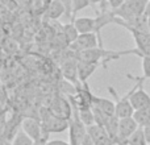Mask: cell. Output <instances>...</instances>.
Segmentation results:
<instances>
[{
    "mask_svg": "<svg viewBox=\"0 0 150 145\" xmlns=\"http://www.w3.org/2000/svg\"><path fill=\"white\" fill-rule=\"evenodd\" d=\"M55 116L62 117L66 120H71V115H73V104H71L70 99H65L63 96H57L53 99L50 106L47 107Z\"/></svg>",
    "mask_w": 150,
    "mask_h": 145,
    "instance_id": "ba28073f",
    "label": "cell"
},
{
    "mask_svg": "<svg viewBox=\"0 0 150 145\" xmlns=\"http://www.w3.org/2000/svg\"><path fill=\"white\" fill-rule=\"evenodd\" d=\"M144 15L146 16V17H150V0H148V4H146V8H145V12H144Z\"/></svg>",
    "mask_w": 150,
    "mask_h": 145,
    "instance_id": "f1b7e54d",
    "label": "cell"
},
{
    "mask_svg": "<svg viewBox=\"0 0 150 145\" xmlns=\"http://www.w3.org/2000/svg\"><path fill=\"white\" fill-rule=\"evenodd\" d=\"M136 42V49H133V54L138 57H150V33L138 32L129 29Z\"/></svg>",
    "mask_w": 150,
    "mask_h": 145,
    "instance_id": "52a82bcc",
    "label": "cell"
},
{
    "mask_svg": "<svg viewBox=\"0 0 150 145\" xmlns=\"http://www.w3.org/2000/svg\"><path fill=\"white\" fill-rule=\"evenodd\" d=\"M108 91L112 96L115 98V106H116V116L119 119H124V117H132L134 114V108H133L132 103L129 100V92L125 96H119V94L116 92L113 87L109 86Z\"/></svg>",
    "mask_w": 150,
    "mask_h": 145,
    "instance_id": "5b68a950",
    "label": "cell"
},
{
    "mask_svg": "<svg viewBox=\"0 0 150 145\" xmlns=\"http://www.w3.org/2000/svg\"><path fill=\"white\" fill-rule=\"evenodd\" d=\"M62 34L65 36V38L67 40V42L70 45L73 44V42H75V40L79 37V32H78V29L75 28L73 21L69 24H65V25L62 26Z\"/></svg>",
    "mask_w": 150,
    "mask_h": 145,
    "instance_id": "e0dca14e",
    "label": "cell"
},
{
    "mask_svg": "<svg viewBox=\"0 0 150 145\" xmlns=\"http://www.w3.org/2000/svg\"><path fill=\"white\" fill-rule=\"evenodd\" d=\"M138 128H140V125L133 119V116L120 119V122H119V141H117V143H125Z\"/></svg>",
    "mask_w": 150,
    "mask_h": 145,
    "instance_id": "30bf717a",
    "label": "cell"
},
{
    "mask_svg": "<svg viewBox=\"0 0 150 145\" xmlns=\"http://www.w3.org/2000/svg\"><path fill=\"white\" fill-rule=\"evenodd\" d=\"M73 103H74V102H73ZM76 108H78V107H76ZM78 116H79L80 122H82L87 128L95 124V116H93L92 107H91V108H83V109L78 108Z\"/></svg>",
    "mask_w": 150,
    "mask_h": 145,
    "instance_id": "2e32d148",
    "label": "cell"
},
{
    "mask_svg": "<svg viewBox=\"0 0 150 145\" xmlns=\"http://www.w3.org/2000/svg\"><path fill=\"white\" fill-rule=\"evenodd\" d=\"M23 131L26 133L28 136H30L34 140L36 145H45L47 143V137L49 133L45 131L44 125H42L41 120L40 119H34V117H24L23 119V124H21Z\"/></svg>",
    "mask_w": 150,
    "mask_h": 145,
    "instance_id": "6da1fadb",
    "label": "cell"
},
{
    "mask_svg": "<svg viewBox=\"0 0 150 145\" xmlns=\"http://www.w3.org/2000/svg\"><path fill=\"white\" fill-rule=\"evenodd\" d=\"M133 119L137 122V124L140 125L141 128L145 127L146 124H149L150 123V107L149 108H144V109L134 111V114H133Z\"/></svg>",
    "mask_w": 150,
    "mask_h": 145,
    "instance_id": "d6986e66",
    "label": "cell"
},
{
    "mask_svg": "<svg viewBox=\"0 0 150 145\" xmlns=\"http://www.w3.org/2000/svg\"><path fill=\"white\" fill-rule=\"evenodd\" d=\"M142 129H144V135L146 137V141H148V144H150V123L146 124L145 127H142Z\"/></svg>",
    "mask_w": 150,
    "mask_h": 145,
    "instance_id": "4316f807",
    "label": "cell"
},
{
    "mask_svg": "<svg viewBox=\"0 0 150 145\" xmlns=\"http://www.w3.org/2000/svg\"><path fill=\"white\" fill-rule=\"evenodd\" d=\"M128 78L130 79H136L137 83L134 85V87L129 91V100L132 103L134 111H138V109H144V108H149L150 107V95L144 90L142 85H144V78L142 77H133V75L128 74Z\"/></svg>",
    "mask_w": 150,
    "mask_h": 145,
    "instance_id": "7a4b0ae2",
    "label": "cell"
},
{
    "mask_svg": "<svg viewBox=\"0 0 150 145\" xmlns=\"http://www.w3.org/2000/svg\"><path fill=\"white\" fill-rule=\"evenodd\" d=\"M41 1H42V5H44V8H46L47 5H49L50 3H53L54 0H41Z\"/></svg>",
    "mask_w": 150,
    "mask_h": 145,
    "instance_id": "f546056e",
    "label": "cell"
},
{
    "mask_svg": "<svg viewBox=\"0 0 150 145\" xmlns=\"http://www.w3.org/2000/svg\"><path fill=\"white\" fill-rule=\"evenodd\" d=\"M0 145H9V143H7L5 140H3V139H0Z\"/></svg>",
    "mask_w": 150,
    "mask_h": 145,
    "instance_id": "1f68e13d",
    "label": "cell"
},
{
    "mask_svg": "<svg viewBox=\"0 0 150 145\" xmlns=\"http://www.w3.org/2000/svg\"><path fill=\"white\" fill-rule=\"evenodd\" d=\"M62 15H66V8L59 0L50 3L44 11V17H46L47 21H57Z\"/></svg>",
    "mask_w": 150,
    "mask_h": 145,
    "instance_id": "5bb4252c",
    "label": "cell"
},
{
    "mask_svg": "<svg viewBox=\"0 0 150 145\" xmlns=\"http://www.w3.org/2000/svg\"><path fill=\"white\" fill-rule=\"evenodd\" d=\"M149 32H150V17H149Z\"/></svg>",
    "mask_w": 150,
    "mask_h": 145,
    "instance_id": "d6a6232c",
    "label": "cell"
},
{
    "mask_svg": "<svg viewBox=\"0 0 150 145\" xmlns=\"http://www.w3.org/2000/svg\"><path fill=\"white\" fill-rule=\"evenodd\" d=\"M3 49L7 53H15L17 50V44L12 38H5L4 42H3Z\"/></svg>",
    "mask_w": 150,
    "mask_h": 145,
    "instance_id": "7402d4cb",
    "label": "cell"
},
{
    "mask_svg": "<svg viewBox=\"0 0 150 145\" xmlns=\"http://www.w3.org/2000/svg\"><path fill=\"white\" fill-rule=\"evenodd\" d=\"M142 70L144 79H150V57H142Z\"/></svg>",
    "mask_w": 150,
    "mask_h": 145,
    "instance_id": "603a6c76",
    "label": "cell"
},
{
    "mask_svg": "<svg viewBox=\"0 0 150 145\" xmlns=\"http://www.w3.org/2000/svg\"><path fill=\"white\" fill-rule=\"evenodd\" d=\"M148 0H127L119 9L113 11L115 16L124 21H129L134 17L142 16L145 12Z\"/></svg>",
    "mask_w": 150,
    "mask_h": 145,
    "instance_id": "3957f363",
    "label": "cell"
},
{
    "mask_svg": "<svg viewBox=\"0 0 150 145\" xmlns=\"http://www.w3.org/2000/svg\"><path fill=\"white\" fill-rule=\"evenodd\" d=\"M127 145H148V141H146V137L144 135V129L142 128H138L127 141H125Z\"/></svg>",
    "mask_w": 150,
    "mask_h": 145,
    "instance_id": "ffe728a7",
    "label": "cell"
},
{
    "mask_svg": "<svg viewBox=\"0 0 150 145\" xmlns=\"http://www.w3.org/2000/svg\"><path fill=\"white\" fill-rule=\"evenodd\" d=\"M40 120L47 133H61L70 128V120L55 116L49 108H45V112H40Z\"/></svg>",
    "mask_w": 150,
    "mask_h": 145,
    "instance_id": "277c9868",
    "label": "cell"
},
{
    "mask_svg": "<svg viewBox=\"0 0 150 145\" xmlns=\"http://www.w3.org/2000/svg\"><path fill=\"white\" fill-rule=\"evenodd\" d=\"M74 25L78 29L79 34L84 33H96V20L95 17H87V16H82V17L74 18Z\"/></svg>",
    "mask_w": 150,
    "mask_h": 145,
    "instance_id": "4fadbf2b",
    "label": "cell"
},
{
    "mask_svg": "<svg viewBox=\"0 0 150 145\" xmlns=\"http://www.w3.org/2000/svg\"><path fill=\"white\" fill-rule=\"evenodd\" d=\"M45 145H70V144L63 140H49Z\"/></svg>",
    "mask_w": 150,
    "mask_h": 145,
    "instance_id": "83f0119b",
    "label": "cell"
},
{
    "mask_svg": "<svg viewBox=\"0 0 150 145\" xmlns=\"http://www.w3.org/2000/svg\"><path fill=\"white\" fill-rule=\"evenodd\" d=\"M125 1H127V0H107V3L109 4V7H111L112 11L119 9V8L121 7V5L124 4Z\"/></svg>",
    "mask_w": 150,
    "mask_h": 145,
    "instance_id": "d4e9b609",
    "label": "cell"
},
{
    "mask_svg": "<svg viewBox=\"0 0 150 145\" xmlns=\"http://www.w3.org/2000/svg\"><path fill=\"white\" fill-rule=\"evenodd\" d=\"M78 65L79 61L76 60V57H73L70 60L65 61L61 65V72H62L63 78H66L67 80L73 82L75 86L79 85V77H78Z\"/></svg>",
    "mask_w": 150,
    "mask_h": 145,
    "instance_id": "8fae6325",
    "label": "cell"
},
{
    "mask_svg": "<svg viewBox=\"0 0 150 145\" xmlns=\"http://www.w3.org/2000/svg\"><path fill=\"white\" fill-rule=\"evenodd\" d=\"M9 145H36V143H34L33 139H32L30 136L26 135V133L23 131V128H21V129L16 133V136L9 143Z\"/></svg>",
    "mask_w": 150,
    "mask_h": 145,
    "instance_id": "ac0fdd59",
    "label": "cell"
},
{
    "mask_svg": "<svg viewBox=\"0 0 150 145\" xmlns=\"http://www.w3.org/2000/svg\"><path fill=\"white\" fill-rule=\"evenodd\" d=\"M91 1V5H96V4H101L104 0H90Z\"/></svg>",
    "mask_w": 150,
    "mask_h": 145,
    "instance_id": "4dcf8cb0",
    "label": "cell"
},
{
    "mask_svg": "<svg viewBox=\"0 0 150 145\" xmlns=\"http://www.w3.org/2000/svg\"><path fill=\"white\" fill-rule=\"evenodd\" d=\"M98 46H103L100 44L98 34L96 33H84V34H79L75 42L70 45V49L75 53L79 52H84V50H90V49H95Z\"/></svg>",
    "mask_w": 150,
    "mask_h": 145,
    "instance_id": "8992f818",
    "label": "cell"
},
{
    "mask_svg": "<svg viewBox=\"0 0 150 145\" xmlns=\"http://www.w3.org/2000/svg\"><path fill=\"white\" fill-rule=\"evenodd\" d=\"M92 108H96L98 111L103 112V114L108 117L116 116V106H115V102L109 100V99L100 98V96L93 95Z\"/></svg>",
    "mask_w": 150,
    "mask_h": 145,
    "instance_id": "7c38bea8",
    "label": "cell"
},
{
    "mask_svg": "<svg viewBox=\"0 0 150 145\" xmlns=\"http://www.w3.org/2000/svg\"><path fill=\"white\" fill-rule=\"evenodd\" d=\"M101 63H93V62H79L78 65V77H79V82L87 83L88 78L96 71V69L100 66Z\"/></svg>",
    "mask_w": 150,
    "mask_h": 145,
    "instance_id": "9a60e30c",
    "label": "cell"
},
{
    "mask_svg": "<svg viewBox=\"0 0 150 145\" xmlns=\"http://www.w3.org/2000/svg\"><path fill=\"white\" fill-rule=\"evenodd\" d=\"M66 8V17L67 18H71L73 21V0H59Z\"/></svg>",
    "mask_w": 150,
    "mask_h": 145,
    "instance_id": "cb8c5ba5",
    "label": "cell"
},
{
    "mask_svg": "<svg viewBox=\"0 0 150 145\" xmlns=\"http://www.w3.org/2000/svg\"><path fill=\"white\" fill-rule=\"evenodd\" d=\"M87 133L92 140L93 145H116V143L109 137L105 128L101 127V125H91V127L87 128Z\"/></svg>",
    "mask_w": 150,
    "mask_h": 145,
    "instance_id": "9c48e42d",
    "label": "cell"
},
{
    "mask_svg": "<svg viewBox=\"0 0 150 145\" xmlns=\"http://www.w3.org/2000/svg\"><path fill=\"white\" fill-rule=\"evenodd\" d=\"M17 1L20 3L21 7H24V8H32V7H34V5H36L37 0H17Z\"/></svg>",
    "mask_w": 150,
    "mask_h": 145,
    "instance_id": "484cf974",
    "label": "cell"
},
{
    "mask_svg": "<svg viewBox=\"0 0 150 145\" xmlns=\"http://www.w3.org/2000/svg\"><path fill=\"white\" fill-rule=\"evenodd\" d=\"M90 5H91L90 0H73V21H74L75 13L80 12L82 9H86Z\"/></svg>",
    "mask_w": 150,
    "mask_h": 145,
    "instance_id": "44dd1931",
    "label": "cell"
},
{
    "mask_svg": "<svg viewBox=\"0 0 150 145\" xmlns=\"http://www.w3.org/2000/svg\"><path fill=\"white\" fill-rule=\"evenodd\" d=\"M148 145H150V144H148Z\"/></svg>",
    "mask_w": 150,
    "mask_h": 145,
    "instance_id": "836d02e7",
    "label": "cell"
}]
</instances>
